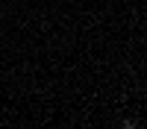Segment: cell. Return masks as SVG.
<instances>
[{
    "label": "cell",
    "instance_id": "6da1fadb",
    "mask_svg": "<svg viewBox=\"0 0 147 129\" xmlns=\"http://www.w3.org/2000/svg\"><path fill=\"white\" fill-rule=\"evenodd\" d=\"M124 129H138V123L136 120H124Z\"/></svg>",
    "mask_w": 147,
    "mask_h": 129
}]
</instances>
